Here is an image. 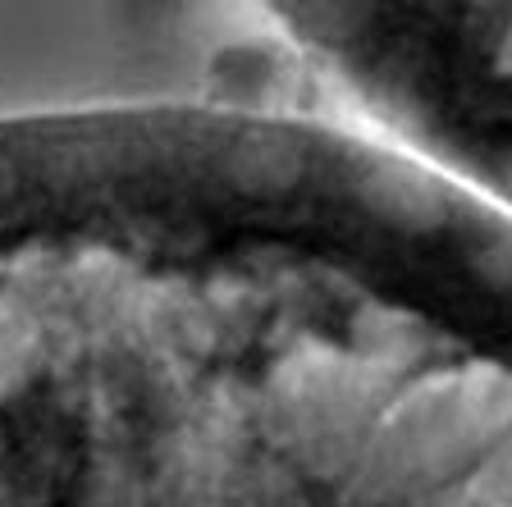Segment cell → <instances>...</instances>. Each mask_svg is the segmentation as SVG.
<instances>
[{
  "mask_svg": "<svg viewBox=\"0 0 512 507\" xmlns=\"http://www.w3.org/2000/svg\"><path fill=\"white\" fill-rule=\"evenodd\" d=\"M343 37L384 106L512 206V10H352Z\"/></svg>",
  "mask_w": 512,
  "mask_h": 507,
  "instance_id": "1",
  "label": "cell"
},
{
  "mask_svg": "<svg viewBox=\"0 0 512 507\" xmlns=\"http://www.w3.org/2000/svg\"><path fill=\"white\" fill-rule=\"evenodd\" d=\"M311 165V142L298 133H243L224 156V179L234 183L243 197H261V201H284L307 183Z\"/></svg>",
  "mask_w": 512,
  "mask_h": 507,
  "instance_id": "2",
  "label": "cell"
},
{
  "mask_svg": "<svg viewBox=\"0 0 512 507\" xmlns=\"http://www.w3.org/2000/svg\"><path fill=\"white\" fill-rule=\"evenodd\" d=\"M87 507H138V489L128 485L124 476L101 480V485L87 494Z\"/></svg>",
  "mask_w": 512,
  "mask_h": 507,
  "instance_id": "3",
  "label": "cell"
},
{
  "mask_svg": "<svg viewBox=\"0 0 512 507\" xmlns=\"http://www.w3.org/2000/svg\"><path fill=\"white\" fill-rule=\"evenodd\" d=\"M28 352V334L14 320H0V370H14Z\"/></svg>",
  "mask_w": 512,
  "mask_h": 507,
  "instance_id": "4",
  "label": "cell"
},
{
  "mask_svg": "<svg viewBox=\"0 0 512 507\" xmlns=\"http://www.w3.org/2000/svg\"><path fill=\"white\" fill-rule=\"evenodd\" d=\"M10 192H14V174H10V169H5V165H0V201L10 197Z\"/></svg>",
  "mask_w": 512,
  "mask_h": 507,
  "instance_id": "5",
  "label": "cell"
}]
</instances>
